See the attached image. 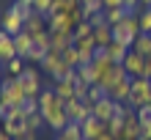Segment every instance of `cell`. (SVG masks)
<instances>
[{"instance_id": "cell-1", "label": "cell", "mask_w": 151, "mask_h": 140, "mask_svg": "<svg viewBox=\"0 0 151 140\" xmlns=\"http://www.w3.org/2000/svg\"><path fill=\"white\" fill-rule=\"evenodd\" d=\"M39 104H41V116H44V121H47V126H52L58 135L72 124V116L66 113V102L58 99L52 88L39 93Z\"/></svg>"}, {"instance_id": "cell-2", "label": "cell", "mask_w": 151, "mask_h": 140, "mask_svg": "<svg viewBox=\"0 0 151 140\" xmlns=\"http://www.w3.org/2000/svg\"><path fill=\"white\" fill-rule=\"evenodd\" d=\"M140 36V22H137V14H127L124 17V22L113 25V41H118V44L129 47L135 44V39Z\"/></svg>"}, {"instance_id": "cell-3", "label": "cell", "mask_w": 151, "mask_h": 140, "mask_svg": "<svg viewBox=\"0 0 151 140\" xmlns=\"http://www.w3.org/2000/svg\"><path fill=\"white\" fill-rule=\"evenodd\" d=\"M25 99H28V93H25L22 83L17 80V77H3V83H0V102H8L11 107H22Z\"/></svg>"}, {"instance_id": "cell-4", "label": "cell", "mask_w": 151, "mask_h": 140, "mask_svg": "<svg viewBox=\"0 0 151 140\" xmlns=\"http://www.w3.org/2000/svg\"><path fill=\"white\" fill-rule=\"evenodd\" d=\"M143 104H151V80H148V77H132V96H129V107L140 110Z\"/></svg>"}, {"instance_id": "cell-5", "label": "cell", "mask_w": 151, "mask_h": 140, "mask_svg": "<svg viewBox=\"0 0 151 140\" xmlns=\"http://www.w3.org/2000/svg\"><path fill=\"white\" fill-rule=\"evenodd\" d=\"M0 30H6L8 36H19V33L25 30V19L14 11L11 6H8V8H6V14L0 17Z\"/></svg>"}, {"instance_id": "cell-6", "label": "cell", "mask_w": 151, "mask_h": 140, "mask_svg": "<svg viewBox=\"0 0 151 140\" xmlns=\"http://www.w3.org/2000/svg\"><path fill=\"white\" fill-rule=\"evenodd\" d=\"M17 80L22 83V88L28 96H39L41 93V80H39V72L36 69H30V66H25V72L17 77Z\"/></svg>"}, {"instance_id": "cell-7", "label": "cell", "mask_w": 151, "mask_h": 140, "mask_svg": "<svg viewBox=\"0 0 151 140\" xmlns=\"http://www.w3.org/2000/svg\"><path fill=\"white\" fill-rule=\"evenodd\" d=\"M124 69H127L129 77H143L146 74V58L140 55V52L129 50V55L124 58Z\"/></svg>"}, {"instance_id": "cell-8", "label": "cell", "mask_w": 151, "mask_h": 140, "mask_svg": "<svg viewBox=\"0 0 151 140\" xmlns=\"http://www.w3.org/2000/svg\"><path fill=\"white\" fill-rule=\"evenodd\" d=\"M115 110H118V102H115L113 96H104L102 102L93 104V116L99 118V121H104V124H107V121L115 116Z\"/></svg>"}, {"instance_id": "cell-9", "label": "cell", "mask_w": 151, "mask_h": 140, "mask_svg": "<svg viewBox=\"0 0 151 140\" xmlns=\"http://www.w3.org/2000/svg\"><path fill=\"white\" fill-rule=\"evenodd\" d=\"M19 58L17 55V47H14V36H8L6 30H0V63H8V60Z\"/></svg>"}, {"instance_id": "cell-10", "label": "cell", "mask_w": 151, "mask_h": 140, "mask_svg": "<svg viewBox=\"0 0 151 140\" xmlns=\"http://www.w3.org/2000/svg\"><path fill=\"white\" fill-rule=\"evenodd\" d=\"M110 96H113L115 102H121V104H129V96H132V77L115 83L113 88H110Z\"/></svg>"}, {"instance_id": "cell-11", "label": "cell", "mask_w": 151, "mask_h": 140, "mask_svg": "<svg viewBox=\"0 0 151 140\" xmlns=\"http://www.w3.org/2000/svg\"><path fill=\"white\" fill-rule=\"evenodd\" d=\"M25 118H28V116H17V118L3 121V132H8L14 140H17V137H22L25 132H28V124H25Z\"/></svg>"}, {"instance_id": "cell-12", "label": "cell", "mask_w": 151, "mask_h": 140, "mask_svg": "<svg viewBox=\"0 0 151 140\" xmlns=\"http://www.w3.org/2000/svg\"><path fill=\"white\" fill-rule=\"evenodd\" d=\"M102 132H107V124H104V121H99L96 116H91V118L83 124V135H85V140H96Z\"/></svg>"}, {"instance_id": "cell-13", "label": "cell", "mask_w": 151, "mask_h": 140, "mask_svg": "<svg viewBox=\"0 0 151 140\" xmlns=\"http://www.w3.org/2000/svg\"><path fill=\"white\" fill-rule=\"evenodd\" d=\"M14 47H17V55L28 60V55H30V50H33V36H30L28 30H22L19 36H14Z\"/></svg>"}, {"instance_id": "cell-14", "label": "cell", "mask_w": 151, "mask_h": 140, "mask_svg": "<svg viewBox=\"0 0 151 140\" xmlns=\"http://www.w3.org/2000/svg\"><path fill=\"white\" fill-rule=\"evenodd\" d=\"M25 30H28L30 36H39V33L50 30V28H47V17H44V14H36V11H33V17H30V19H25Z\"/></svg>"}, {"instance_id": "cell-15", "label": "cell", "mask_w": 151, "mask_h": 140, "mask_svg": "<svg viewBox=\"0 0 151 140\" xmlns=\"http://www.w3.org/2000/svg\"><path fill=\"white\" fill-rule=\"evenodd\" d=\"M74 88H77V85H74L72 80H58V83H52V91H55V96H58V99H63V102L74 99Z\"/></svg>"}, {"instance_id": "cell-16", "label": "cell", "mask_w": 151, "mask_h": 140, "mask_svg": "<svg viewBox=\"0 0 151 140\" xmlns=\"http://www.w3.org/2000/svg\"><path fill=\"white\" fill-rule=\"evenodd\" d=\"M52 36V50L50 52H63L66 47L74 44V33H50Z\"/></svg>"}, {"instance_id": "cell-17", "label": "cell", "mask_w": 151, "mask_h": 140, "mask_svg": "<svg viewBox=\"0 0 151 140\" xmlns=\"http://www.w3.org/2000/svg\"><path fill=\"white\" fill-rule=\"evenodd\" d=\"M63 66V58H60V52H47V58L41 60V69L47 72L50 77H55V72Z\"/></svg>"}, {"instance_id": "cell-18", "label": "cell", "mask_w": 151, "mask_h": 140, "mask_svg": "<svg viewBox=\"0 0 151 140\" xmlns=\"http://www.w3.org/2000/svg\"><path fill=\"white\" fill-rule=\"evenodd\" d=\"M93 41H96V47H110L113 44V25L93 28Z\"/></svg>"}, {"instance_id": "cell-19", "label": "cell", "mask_w": 151, "mask_h": 140, "mask_svg": "<svg viewBox=\"0 0 151 140\" xmlns=\"http://www.w3.org/2000/svg\"><path fill=\"white\" fill-rule=\"evenodd\" d=\"M132 50L140 52L143 58H151V33H140L135 39V44H132Z\"/></svg>"}, {"instance_id": "cell-20", "label": "cell", "mask_w": 151, "mask_h": 140, "mask_svg": "<svg viewBox=\"0 0 151 140\" xmlns=\"http://www.w3.org/2000/svg\"><path fill=\"white\" fill-rule=\"evenodd\" d=\"M107 55L115 60V63H124V58L129 55V47H124V44H118V41H113V44L107 47Z\"/></svg>"}, {"instance_id": "cell-21", "label": "cell", "mask_w": 151, "mask_h": 140, "mask_svg": "<svg viewBox=\"0 0 151 140\" xmlns=\"http://www.w3.org/2000/svg\"><path fill=\"white\" fill-rule=\"evenodd\" d=\"M25 66H28V60H25V58H14V60H8V63H6V74L8 77H19L25 72Z\"/></svg>"}, {"instance_id": "cell-22", "label": "cell", "mask_w": 151, "mask_h": 140, "mask_svg": "<svg viewBox=\"0 0 151 140\" xmlns=\"http://www.w3.org/2000/svg\"><path fill=\"white\" fill-rule=\"evenodd\" d=\"M60 58H63V63H66V66H72V69L80 66V52H77L74 44H72V47H66L63 52H60Z\"/></svg>"}, {"instance_id": "cell-23", "label": "cell", "mask_w": 151, "mask_h": 140, "mask_svg": "<svg viewBox=\"0 0 151 140\" xmlns=\"http://www.w3.org/2000/svg\"><path fill=\"white\" fill-rule=\"evenodd\" d=\"M60 135H63L66 140H85V135H83V124H77V121H72V124H69Z\"/></svg>"}, {"instance_id": "cell-24", "label": "cell", "mask_w": 151, "mask_h": 140, "mask_svg": "<svg viewBox=\"0 0 151 140\" xmlns=\"http://www.w3.org/2000/svg\"><path fill=\"white\" fill-rule=\"evenodd\" d=\"M129 11L124 6H118V8H107V11H104V17H107V22L110 25H118V22H124V17H127Z\"/></svg>"}, {"instance_id": "cell-25", "label": "cell", "mask_w": 151, "mask_h": 140, "mask_svg": "<svg viewBox=\"0 0 151 140\" xmlns=\"http://www.w3.org/2000/svg\"><path fill=\"white\" fill-rule=\"evenodd\" d=\"M137 22H140V33H151V6L137 11Z\"/></svg>"}, {"instance_id": "cell-26", "label": "cell", "mask_w": 151, "mask_h": 140, "mask_svg": "<svg viewBox=\"0 0 151 140\" xmlns=\"http://www.w3.org/2000/svg\"><path fill=\"white\" fill-rule=\"evenodd\" d=\"M104 96H110L107 88H102V85L96 83V85H91V91H88V99H85V102H93V104H96V102H102Z\"/></svg>"}, {"instance_id": "cell-27", "label": "cell", "mask_w": 151, "mask_h": 140, "mask_svg": "<svg viewBox=\"0 0 151 140\" xmlns=\"http://www.w3.org/2000/svg\"><path fill=\"white\" fill-rule=\"evenodd\" d=\"M47 47H41V44H33V50H30V55H28V63H41L44 58H47Z\"/></svg>"}, {"instance_id": "cell-28", "label": "cell", "mask_w": 151, "mask_h": 140, "mask_svg": "<svg viewBox=\"0 0 151 140\" xmlns=\"http://www.w3.org/2000/svg\"><path fill=\"white\" fill-rule=\"evenodd\" d=\"M96 11H104L102 0H83V14H85V19H88L91 14H96Z\"/></svg>"}, {"instance_id": "cell-29", "label": "cell", "mask_w": 151, "mask_h": 140, "mask_svg": "<svg viewBox=\"0 0 151 140\" xmlns=\"http://www.w3.org/2000/svg\"><path fill=\"white\" fill-rule=\"evenodd\" d=\"M91 33H93V25L91 22H80L77 25V28H74V41H80V39H88V36H91Z\"/></svg>"}, {"instance_id": "cell-30", "label": "cell", "mask_w": 151, "mask_h": 140, "mask_svg": "<svg viewBox=\"0 0 151 140\" xmlns=\"http://www.w3.org/2000/svg\"><path fill=\"white\" fill-rule=\"evenodd\" d=\"M107 132H110V135H115V137L124 132V116H113V118L107 121Z\"/></svg>"}, {"instance_id": "cell-31", "label": "cell", "mask_w": 151, "mask_h": 140, "mask_svg": "<svg viewBox=\"0 0 151 140\" xmlns=\"http://www.w3.org/2000/svg\"><path fill=\"white\" fill-rule=\"evenodd\" d=\"M25 124H28V129H33V132H36V129H39V126H44L47 121H44V116H41V113H33V116H28V118H25Z\"/></svg>"}, {"instance_id": "cell-32", "label": "cell", "mask_w": 151, "mask_h": 140, "mask_svg": "<svg viewBox=\"0 0 151 140\" xmlns=\"http://www.w3.org/2000/svg\"><path fill=\"white\" fill-rule=\"evenodd\" d=\"M33 11L47 17V14L52 11V0H33Z\"/></svg>"}, {"instance_id": "cell-33", "label": "cell", "mask_w": 151, "mask_h": 140, "mask_svg": "<svg viewBox=\"0 0 151 140\" xmlns=\"http://www.w3.org/2000/svg\"><path fill=\"white\" fill-rule=\"evenodd\" d=\"M88 22H91L93 28H102V25H110V22H107V17H104V11H96V14H91V17H88Z\"/></svg>"}, {"instance_id": "cell-34", "label": "cell", "mask_w": 151, "mask_h": 140, "mask_svg": "<svg viewBox=\"0 0 151 140\" xmlns=\"http://www.w3.org/2000/svg\"><path fill=\"white\" fill-rule=\"evenodd\" d=\"M137 118H140V124H151V104H143L137 110Z\"/></svg>"}, {"instance_id": "cell-35", "label": "cell", "mask_w": 151, "mask_h": 140, "mask_svg": "<svg viewBox=\"0 0 151 140\" xmlns=\"http://www.w3.org/2000/svg\"><path fill=\"white\" fill-rule=\"evenodd\" d=\"M11 116H14V107H11L8 102H0V118H3V121H8Z\"/></svg>"}, {"instance_id": "cell-36", "label": "cell", "mask_w": 151, "mask_h": 140, "mask_svg": "<svg viewBox=\"0 0 151 140\" xmlns=\"http://www.w3.org/2000/svg\"><path fill=\"white\" fill-rule=\"evenodd\" d=\"M124 8H127L129 14H137L140 11V0H124Z\"/></svg>"}, {"instance_id": "cell-37", "label": "cell", "mask_w": 151, "mask_h": 140, "mask_svg": "<svg viewBox=\"0 0 151 140\" xmlns=\"http://www.w3.org/2000/svg\"><path fill=\"white\" fill-rule=\"evenodd\" d=\"M102 6H104V11H107V8H118V6H124V0H102Z\"/></svg>"}, {"instance_id": "cell-38", "label": "cell", "mask_w": 151, "mask_h": 140, "mask_svg": "<svg viewBox=\"0 0 151 140\" xmlns=\"http://www.w3.org/2000/svg\"><path fill=\"white\" fill-rule=\"evenodd\" d=\"M140 137L151 140V124H140Z\"/></svg>"}, {"instance_id": "cell-39", "label": "cell", "mask_w": 151, "mask_h": 140, "mask_svg": "<svg viewBox=\"0 0 151 140\" xmlns=\"http://www.w3.org/2000/svg\"><path fill=\"white\" fill-rule=\"evenodd\" d=\"M19 140H36V132H33V129H28V132H25Z\"/></svg>"}, {"instance_id": "cell-40", "label": "cell", "mask_w": 151, "mask_h": 140, "mask_svg": "<svg viewBox=\"0 0 151 140\" xmlns=\"http://www.w3.org/2000/svg\"><path fill=\"white\" fill-rule=\"evenodd\" d=\"M143 77H148V80H151V58H146V74Z\"/></svg>"}, {"instance_id": "cell-41", "label": "cell", "mask_w": 151, "mask_h": 140, "mask_svg": "<svg viewBox=\"0 0 151 140\" xmlns=\"http://www.w3.org/2000/svg\"><path fill=\"white\" fill-rule=\"evenodd\" d=\"M96 140H115V135H110V132H102V135L96 137Z\"/></svg>"}, {"instance_id": "cell-42", "label": "cell", "mask_w": 151, "mask_h": 140, "mask_svg": "<svg viewBox=\"0 0 151 140\" xmlns=\"http://www.w3.org/2000/svg\"><path fill=\"white\" fill-rule=\"evenodd\" d=\"M3 77H6V66L0 63V83H3Z\"/></svg>"}, {"instance_id": "cell-43", "label": "cell", "mask_w": 151, "mask_h": 140, "mask_svg": "<svg viewBox=\"0 0 151 140\" xmlns=\"http://www.w3.org/2000/svg\"><path fill=\"white\" fill-rule=\"evenodd\" d=\"M151 6V0H140V8H148Z\"/></svg>"}, {"instance_id": "cell-44", "label": "cell", "mask_w": 151, "mask_h": 140, "mask_svg": "<svg viewBox=\"0 0 151 140\" xmlns=\"http://www.w3.org/2000/svg\"><path fill=\"white\" fill-rule=\"evenodd\" d=\"M0 132H3V118H0Z\"/></svg>"}, {"instance_id": "cell-45", "label": "cell", "mask_w": 151, "mask_h": 140, "mask_svg": "<svg viewBox=\"0 0 151 140\" xmlns=\"http://www.w3.org/2000/svg\"><path fill=\"white\" fill-rule=\"evenodd\" d=\"M11 3H17V0H11Z\"/></svg>"}, {"instance_id": "cell-46", "label": "cell", "mask_w": 151, "mask_h": 140, "mask_svg": "<svg viewBox=\"0 0 151 140\" xmlns=\"http://www.w3.org/2000/svg\"><path fill=\"white\" fill-rule=\"evenodd\" d=\"M140 140H146V137H140Z\"/></svg>"}, {"instance_id": "cell-47", "label": "cell", "mask_w": 151, "mask_h": 140, "mask_svg": "<svg viewBox=\"0 0 151 140\" xmlns=\"http://www.w3.org/2000/svg\"><path fill=\"white\" fill-rule=\"evenodd\" d=\"M80 3H83V0H80Z\"/></svg>"}, {"instance_id": "cell-48", "label": "cell", "mask_w": 151, "mask_h": 140, "mask_svg": "<svg viewBox=\"0 0 151 140\" xmlns=\"http://www.w3.org/2000/svg\"><path fill=\"white\" fill-rule=\"evenodd\" d=\"M17 140H19V137H17Z\"/></svg>"}]
</instances>
